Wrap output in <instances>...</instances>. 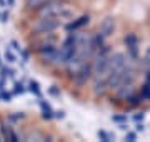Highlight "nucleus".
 <instances>
[{"mask_svg":"<svg viewBox=\"0 0 150 142\" xmlns=\"http://www.w3.org/2000/svg\"><path fill=\"white\" fill-rule=\"evenodd\" d=\"M125 47H127L132 59H139V38H137L135 33H127L125 35Z\"/></svg>","mask_w":150,"mask_h":142,"instance_id":"1","label":"nucleus"},{"mask_svg":"<svg viewBox=\"0 0 150 142\" xmlns=\"http://www.w3.org/2000/svg\"><path fill=\"white\" fill-rule=\"evenodd\" d=\"M127 139H129V141H134V139H135V134H127Z\"/></svg>","mask_w":150,"mask_h":142,"instance_id":"4","label":"nucleus"},{"mask_svg":"<svg viewBox=\"0 0 150 142\" xmlns=\"http://www.w3.org/2000/svg\"><path fill=\"white\" fill-rule=\"evenodd\" d=\"M144 64L147 67H150V47L147 49V52H145V57H144Z\"/></svg>","mask_w":150,"mask_h":142,"instance_id":"3","label":"nucleus"},{"mask_svg":"<svg viewBox=\"0 0 150 142\" xmlns=\"http://www.w3.org/2000/svg\"><path fill=\"white\" fill-rule=\"evenodd\" d=\"M113 33V20L112 18H105L100 25V35L102 37H108Z\"/></svg>","mask_w":150,"mask_h":142,"instance_id":"2","label":"nucleus"}]
</instances>
